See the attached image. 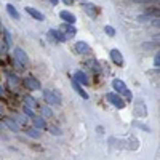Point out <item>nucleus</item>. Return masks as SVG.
<instances>
[{"mask_svg": "<svg viewBox=\"0 0 160 160\" xmlns=\"http://www.w3.org/2000/svg\"><path fill=\"white\" fill-rule=\"evenodd\" d=\"M112 88L115 90L114 93H117V95H123L127 99H131V91L127 88V85L123 83V80H120V78L112 80Z\"/></svg>", "mask_w": 160, "mask_h": 160, "instance_id": "obj_1", "label": "nucleus"}, {"mask_svg": "<svg viewBox=\"0 0 160 160\" xmlns=\"http://www.w3.org/2000/svg\"><path fill=\"white\" fill-rule=\"evenodd\" d=\"M13 55H15V59L22 66V69H26L29 66V56L26 55V51L22 50V48H19V47H16L15 50H13Z\"/></svg>", "mask_w": 160, "mask_h": 160, "instance_id": "obj_2", "label": "nucleus"}, {"mask_svg": "<svg viewBox=\"0 0 160 160\" xmlns=\"http://www.w3.org/2000/svg\"><path fill=\"white\" fill-rule=\"evenodd\" d=\"M43 98L48 104H53V106H59L61 104V98L56 91H51V90H45L43 91Z\"/></svg>", "mask_w": 160, "mask_h": 160, "instance_id": "obj_3", "label": "nucleus"}, {"mask_svg": "<svg viewBox=\"0 0 160 160\" xmlns=\"http://www.w3.org/2000/svg\"><path fill=\"white\" fill-rule=\"evenodd\" d=\"M48 40H50L51 43H53V42H59V43H64L68 38L64 37V34H62L61 31H56V29H50V31H48Z\"/></svg>", "mask_w": 160, "mask_h": 160, "instance_id": "obj_4", "label": "nucleus"}, {"mask_svg": "<svg viewBox=\"0 0 160 160\" xmlns=\"http://www.w3.org/2000/svg\"><path fill=\"white\" fill-rule=\"evenodd\" d=\"M22 85L28 88V90H31V91L40 90V82H38L35 77H26V78H22Z\"/></svg>", "mask_w": 160, "mask_h": 160, "instance_id": "obj_5", "label": "nucleus"}, {"mask_svg": "<svg viewBox=\"0 0 160 160\" xmlns=\"http://www.w3.org/2000/svg\"><path fill=\"white\" fill-rule=\"evenodd\" d=\"M108 101L111 102V104H114L115 108H118V109H122V108H125V102H123V99L120 98L117 93H108Z\"/></svg>", "mask_w": 160, "mask_h": 160, "instance_id": "obj_6", "label": "nucleus"}, {"mask_svg": "<svg viewBox=\"0 0 160 160\" xmlns=\"http://www.w3.org/2000/svg\"><path fill=\"white\" fill-rule=\"evenodd\" d=\"M61 31H62V34H64V37H66V38H71V37H74V35L77 34L75 26H74V24H68V22H62Z\"/></svg>", "mask_w": 160, "mask_h": 160, "instance_id": "obj_7", "label": "nucleus"}, {"mask_svg": "<svg viewBox=\"0 0 160 160\" xmlns=\"http://www.w3.org/2000/svg\"><path fill=\"white\" fill-rule=\"evenodd\" d=\"M74 80L78 85H90V78H88V75L83 71H77L74 74Z\"/></svg>", "mask_w": 160, "mask_h": 160, "instance_id": "obj_8", "label": "nucleus"}, {"mask_svg": "<svg viewBox=\"0 0 160 160\" xmlns=\"http://www.w3.org/2000/svg\"><path fill=\"white\" fill-rule=\"evenodd\" d=\"M75 50L80 53V55H91V47L87 43V42H82V40H80V42H77L75 43Z\"/></svg>", "mask_w": 160, "mask_h": 160, "instance_id": "obj_9", "label": "nucleus"}, {"mask_svg": "<svg viewBox=\"0 0 160 160\" xmlns=\"http://www.w3.org/2000/svg\"><path fill=\"white\" fill-rule=\"evenodd\" d=\"M154 16H157L158 18V8H151V10H146L142 15L138 18L139 21H148L149 18H154Z\"/></svg>", "mask_w": 160, "mask_h": 160, "instance_id": "obj_10", "label": "nucleus"}, {"mask_svg": "<svg viewBox=\"0 0 160 160\" xmlns=\"http://www.w3.org/2000/svg\"><path fill=\"white\" fill-rule=\"evenodd\" d=\"M111 59L117 64V66H123V56H122V53H120L118 50H111Z\"/></svg>", "mask_w": 160, "mask_h": 160, "instance_id": "obj_11", "label": "nucleus"}, {"mask_svg": "<svg viewBox=\"0 0 160 160\" xmlns=\"http://www.w3.org/2000/svg\"><path fill=\"white\" fill-rule=\"evenodd\" d=\"M26 13H28V15H31V16H32L34 19H37V21H43V19H45L43 13H40L38 10H35V8H32V7L26 8Z\"/></svg>", "mask_w": 160, "mask_h": 160, "instance_id": "obj_12", "label": "nucleus"}, {"mask_svg": "<svg viewBox=\"0 0 160 160\" xmlns=\"http://www.w3.org/2000/svg\"><path fill=\"white\" fill-rule=\"evenodd\" d=\"M59 16H61V19H62L64 22H68V24H74V22H75V16L72 15L71 11H66V10H64V11L59 13Z\"/></svg>", "mask_w": 160, "mask_h": 160, "instance_id": "obj_13", "label": "nucleus"}, {"mask_svg": "<svg viewBox=\"0 0 160 160\" xmlns=\"http://www.w3.org/2000/svg\"><path fill=\"white\" fill-rule=\"evenodd\" d=\"M83 8H85V11L90 15V18H96L98 13H99V10L93 5V3H83Z\"/></svg>", "mask_w": 160, "mask_h": 160, "instance_id": "obj_14", "label": "nucleus"}, {"mask_svg": "<svg viewBox=\"0 0 160 160\" xmlns=\"http://www.w3.org/2000/svg\"><path fill=\"white\" fill-rule=\"evenodd\" d=\"M72 87H74V90H75V91H77L78 95L83 98V99H88V93H87V91L82 88V85H78V83L75 82V80H72Z\"/></svg>", "mask_w": 160, "mask_h": 160, "instance_id": "obj_15", "label": "nucleus"}, {"mask_svg": "<svg viewBox=\"0 0 160 160\" xmlns=\"http://www.w3.org/2000/svg\"><path fill=\"white\" fill-rule=\"evenodd\" d=\"M3 122H5V123H7L13 131H18V128H19V127H18V123H16L13 118H10V117H3Z\"/></svg>", "mask_w": 160, "mask_h": 160, "instance_id": "obj_16", "label": "nucleus"}, {"mask_svg": "<svg viewBox=\"0 0 160 160\" xmlns=\"http://www.w3.org/2000/svg\"><path fill=\"white\" fill-rule=\"evenodd\" d=\"M7 11H8V15L11 16V18H15V19H19V13H18V10L13 7V5H7Z\"/></svg>", "mask_w": 160, "mask_h": 160, "instance_id": "obj_17", "label": "nucleus"}, {"mask_svg": "<svg viewBox=\"0 0 160 160\" xmlns=\"http://www.w3.org/2000/svg\"><path fill=\"white\" fill-rule=\"evenodd\" d=\"M34 123L38 127V128H45V120L42 117H34Z\"/></svg>", "mask_w": 160, "mask_h": 160, "instance_id": "obj_18", "label": "nucleus"}, {"mask_svg": "<svg viewBox=\"0 0 160 160\" xmlns=\"http://www.w3.org/2000/svg\"><path fill=\"white\" fill-rule=\"evenodd\" d=\"M8 78H10V83L11 85H19V78L13 74H8Z\"/></svg>", "mask_w": 160, "mask_h": 160, "instance_id": "obj_19", "label": "nucleus"}, {"mask_svg": "<svg viewBox=\"0 0 160 160\" xmlns=\"http://www.w3.org/2000/svg\"><path fill=\"white\" fill-rule=\"evenodd\" d=\"M3 35H5V47L10 48L11 47V37H10V34L7 31H3Z\"/></svg>", "mask_w": 160, "mask_h": 160, "instance_id": "obj_20", "label": "nucleus"}, {"mask_svg": "<svg viewBox=\"0 0 160 160\" xmlns=\"http://www.w3.org/2000/svg\"><path fill=\"white\" fill-rule=\"evenodd\" d=\"M104 31H106V34H108V35H115V31H114V28H112V26H106V28H104Z\"/></svg>", "mask_w": 160, "mask_h": 160, "instance_id": "obj_21", "label": "nucleus"}, {"mask_svg": "<svg viewBox=\"0 0 160 160\" xmlns=\"http://www.w3.org/2000/svg\"><path fill=\"white\" fill-rule=\"evenodd\" d=\"M24 112H26V114H28L29 117H32V118L35 117V114H34V111H32V108H29V106H24Z\"/></svg>", "mask_w": 160, "mask_h": 160, "instance_id": "obj_22", "label": "nucleus"}, {"mask_svg": "<svg viewBox=\"0 0 160 160\" xmlns=\"http://www.w3.org/2000/svg\"><path fill=\"white\" fill-rule=\"evenodd\" d=\"M26 104H29L31 108H34V106H35V99L32 96H26Z\"/></svg>", "mask_w": 160, "mask_h": 160, "instance_id": "obj_23", "label": "nucleus"}, {"mask_svg": "<svg viewBox=\"0 0 160 160\" xmlns=\"http://www.w3.org/2000/svg\"><path fill=\"white\" fill-rule=\"evenodd\" d=\"M40 109H42V112H43V115H47V117H51V111L47 108V106H40Z\"/></svg>", "mask_w": 160, "mask_h": 160, "instance_id": "obj_24", "label": "nucleus"}, {"mask_svg": "<svg viewBox=\"0 0 160 160\" xmlns=\"http://www.w3.org/2000/svg\"><path fill=\"white\" fill-rule=\"evenodd\" d=\"M28 135H31V136H34V138H38V131L34 130V128H31V130H28Z\"/></svg>", "mask_w": 160, "mask_h": 160, "instance_id": "obj_25", "label": "nucleus"}, {"mask_svg": "<svg viewBox=\"0 0 160 160\" xmlns=\"http://www.w3.org/2000/svg\"><path fill=\"white\" fill-rule=\"evenodd\" d=\"M131 2H135V3H139V5H142V3H151V2H155V0H131Z\"/></svg>", "mask_w": 160, "mask_h": 160, "instance_id": "obj_26", "label": "nucleus"}, {"mask_svg": "<svg viewBox=\"0 0 160 160\" xmlns=\"http://www.w3.org/2000/svg\"><path fill=\"white\" fill-rule=\"evenodd\" d=\"M154 66H155V68H158V66H160V56H158V53H157L155 58H154Z\"/></svg>", "mask_w": 160, "mask_h": 160, "instance_id": "obj_27", "label": "nucleus"}, {"mask_svg": "<svg viewBox=\"0 0 160 160\" xmlns=\"http://www.w3.org/2000/svg\"><path fill=\"white\" fill-rule=\"evenodd\" d=\"M62 2H64L66 5H72V2H74V0H62Z\"/></svg>", "mask_w": 160, "mask_h": 160, "instance_id": "obj_28", "label": "nucleus"}, {"mask_svg": "<svg viewBox=\"0 0 160 160\" xmlns=\"http://www.w3.org/2000/svg\"><path fill=\"white\" fill-rule=\"evenodd\" d=\"M50 2H51V5H58L59 0H50Z\"/></svg>", "mask_w": 160, "mask_h": 160, "instance_id": "obj_29", "label": "nucleus"}, {"mask_svg": "<svg viewBox=\"0 0 160 160\" xmlns=\"http://www.w3.org/2000/svg\"><path fill=\"white\" fill-rule=\"evenodd\" d=\"M0 95H3V90L2 88H0Z\"/></svg>", "mask_w": 160, "mask_h": 160, "instance_id": "obj_30", "label": "nucleus"}, {"mask_svg": "<svg viewBox=\"0 0 160 160\" xmlns=\"http://www.w3.org/2000/svg\"><path fill=\"white\" fill-rule=\"evenodd\" d=\"M0 31H2V22H0Z\"/></svg>", "mask_w": 160, "mask_h": 160, "instance_id": "obj_31", "label": "nucleus"}, {"mask_svg": "<svg viewBox=\"0 0 160 160\" xmlns=\"http://www.w3.org/2000/svg\"><path fill=\"white\" fill-rule=\"evenodd\" d=\"M82 2H87V0H82Z\"/></svg>", "mask_w": 160, "mask_h": 160, "instance_id": "obj_32", "label": "nucleus"}]
</instances>
